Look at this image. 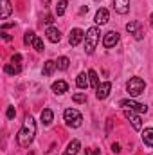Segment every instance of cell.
Wrapping results in <instances>:
<instances>
[{
	"label": "cell",
	"mask_w": 153,
	"mask_h": 155,
	"mask_svg": "<svg viewBox=\"0 0 153 155\" xmlns=\"http://www.w3.org/2000/svg\"><path fill=\"white\" fill-rule=\"evenodd\" d=\"M4 71H5L7 74H18V72L22 71V67H20V63H7V65L4 67Z\"/></svg>",
	"instance_id": "obj_19"
},
{
	"label": "cell",
	"mask_w": 153,
	"mask_h": 155,
	"mask_svg": "<svg viewBox=\"0 0 153 155\" xmlns=\"http://www.w3.org/2000/svg\"><path fill=\"white\" fill-rule=\"evenodd\" d=\"M11 9H13V7H11V2H9V0H2V11H0V18H2V20H5V18L11 15Z\"/></svg>",
	"instance_id": "obj_16"
},
{
	"label": "cell",
	"mask_w": 153,
	"mask_h": 155,
	"mask_svg": "<svg viewBox=\"0 0 153 155\" xmlns=\"http://www.w3.org/2000/svg\"><path fill=\"white\" fill-rule=\"evenodd\" d=\"M67 90H69V85H67L65 81L60 79V81H54V83H52V92H56V94H65Z\"/></svg>",
	"instance_id": "obj_14"
},
{
	"label": "cell",
	"mask_w": 153,
	"mask_h": 155,
	"mask_svg": "<svg viewBox=\"0 0 153 155\" xmlns=\"http://www.w3.org/2000/svg\"><path fill=\"white\" fill-rule=\"evenodd\" d=\"M79 141L77 139H74V141H70L69 143V146H67V152H65V155H77V152H79Z\"/></svg>",
	"instance_id": "obj_17"
},
{
	"label": "cell",
	"mask_w": 153,
	"mask_h": 155,
	"mask_svg": "<svg viewBox=\"0 0 153 155\" xmlns=\"http://www.w3.org/2000/svg\"><path fill=\"white\" fill-rule=\"evenodd\" d=\"M83 38H85V33H83L81 29H72V33H70V36H69V41H70L72 47H76V45L81 43Z\"/></svg>",
	"instance_id": "obj_10"
},
{
	"label": "cell",
	"mask_w": 153,
	"mask_h": 155,
	"mask_svg": "<svg viewBox=\"0 0 153 155\" xmlns=\"http://www.w3.org/2000/svg\"><path fill=\"white\" fill-rule=\"evenodd\" d=\"M34 40H36L34 33H33V31H27V33H25V36H24V43H25V45H33V43H34Z\"/></svg>",
	"instance_id": "obj_25"
},
{
	"label": "cell",
	"mask_w": 153,
	"mask_h": 155,
	"mask_svg": "<svg viewBox=\"0 0 153 155\" xmlns=\"http://www.w3.org/2000/svg\"><path fill=\"white\" fill-rule=\"evenodd\" d=\"M15 116H16L15 107H9V108H7V119H15Z\"/></svg>",
	"instance_id": "obj_28"
},
{
	"label": "cell",
	"mask_w": 153,
	"mask_h": 155,
	"mask_svg": "<svg viewBox=\"0 0 153 155\" xmlns=\"http://www.w3.org/2000/svg\"><path fill=\"white\" fill-rule=\"evenodd\" d=\"M43 22H45V24H52V22H54V18L49 15V16H45V20H43Z\"/></svg>",
	"instance_id": "obj_31"
},
{
	"label": "cell",
	"mask_w": 153,
	"mask_h": 155,
	"mask_svg": "<svg viewBox=\"0 0 153 155\" xmlns=\"http://www.w3.org/2000/svg\"><path fill=\"white\" fill-rule=\"evenodd\" d=\"M47 155H50V153H47Z\"/></svg>",
	"instance_id": "obj_37"
},
{
	"label": "cell",
	"mask_w": 153,
	"mask_h": 155,
	"mask_svg": "<svg viewBox=\"0 0 153 155\" xmlns=\"http://www.w3.org/2000/svg\"><path fill=\"white\" fill-rule=\"evenodd\" d=\"M108 16H110V15H108V11H106L105 7H101V9H97V13H96V22L103 25V24H106V22H108Z\"/></svg>",
	"instance_id": "obj_13"
},
{
	"label": "cell",
	"mask_w": 153,
	"mask_h": 155,
	"mask_svg": "<svg viewBox=\"0 0 153 155\" xmlns=\"http://www.w3.org/2000/svg\"><path fill=\"white\" fill-rule=\"evenodd\" d=\"M67 4H69L67 0H60V2H58V5H56V15H58V16H61V15L65 13V9H67Z\"/></svg>",
	"instance_id": "obj_24"
},
{
	"label": "cell",
	"mask_w": 153,
	"mask_h": 155,
	"mask_svg": "<svg viewBox=\"0 0 153 155\" xmlns=\"http://www.w3.org/2000/svg\"><path fill=\"white\" fill-rule=\"evenodd\" d=\"M124 117H126V119H128V121L132 123V126H133L135 130H141V128H142L141 117L135 116V114H133V110H126V112H124Z\"/></svg>",
	"instance_id": "obj_9"
},
{
	"label": "cell",
	"mask_w": 153,
	"mask_h": 155,
	"mask_svg": "<svg viewBox=\"0 0 153 155\" xmlns=\"http://www.w3.org/2000/svg\"><path fill=\"white\" fill-rule=\"evenodd\" d=\"M114 9L117 13H121V15L128 13V9H130V0H114Z\"/></svg>",
	"instance_id": "obj_11"
},
{
	"label": "cell",
	"mask_w": 153,
	"mask_h": 155,
	"mask_svg": "<svg viewBox=\"0 0 153 155\" xmlns=\"http://www.w3.org/2000/svg\"><path fill=\"white\" fill-rule=\"evenodd\" d=\"M112 152H114V153H119V152H121V146H119L117 143H115V144H112Z\"/></svg>",
	"instance_id": "obj_30"
},
{
	"label": "cell",
	"mask_w": 153,
	"mask_h": 155,
	"mask_svg": "<svg viewBox=\"0 0 153 155\" xmlns=\"http://www.w3.org/2000/svg\"><path fill=\"white\" fill-rule=\"evenodd\" d=\"M65 123H67V126H72V128H77V126H81V121H83V116L77 112L76 108H67L65 110Z\"/></svg>",
	"instance_id": "obj_4"
},
{
	"label": "cell",
	"mask_w": 153,
	"mask_h": 155,
	"mask_svg": "<svg viewBox=\"0 0 153 155\" xmlns=\"http://www.w3.org/2000/svg\"><path fill=\"white\" fill-rule=\"evenodd\" d=\"M33 47H34V49H36L38 52H41V51L45 49V47H43V41H41L40 38H36V40H34V43H33Z\"/></svg>",
	"instance_id": "obj_27"
},
{
	"label": "cell",
	"mask_w": 153,
	"mask_h": 155,
	"mask_svg": "<svg viewBox=\"0 0 153 155\" xmlns=\"http://www.w3.org/2000/svg\"><path fill=\"white\" fill-rule=\"evenodd\" d=\"M45 35H47L49 41H52V43H58V41L61 40V33H60L56 27H49V29L45 31Z\"/></svg>",
	"instance_id": "obj_12"
},
{
	"label": "cell",
	"mask_w": 153,
	"mask_h": 155,
	"mask_svg": "<svg viewBox=\"0 0 153 155\" xmlns=\"http://www.w3.org/2000/svg\"><path fill=\"white\" fill-rule=\"evenodd\" d=\"M99 35L101 33H99L97 27H90L86 31V35H85V51H86V54H92L96 51V45L99 41Z\"/></svg>",
	"instance_id": "obj_2"
},
{
	"label": "cell",
	"mask_w": 153,
	"mask_h": 155,
	"mask_svg": "<svg viewBox=\"0 0 153 155\" xmlns=\"http://www.w3.org/2000/svg\"><path fill=\"white\" fill-rule=\"evenodd\" d=\"M20 61H22V56H20V54H13L11 63H20Z\"/></svg>",
	"instance_id": "obj_29"
},
{
	"label": "cell",
	"mask_w": 153,
	"mask_h": 155,
	"mask_svg": "<svg viewBox=\"0 0 153 155\" xmlns=\"http://www.w3.org/2000/svg\"><path fill=\"white\" fill-rule=\"evenodd\" d=\"M72 101H74V103H85V101H86V94H83V92H76V94L72 96Z\"/></svg>",
	"instance_id": "obj_26"
},
{
	"label": "cell",
	"mask_w": 153,
	"mask_h": 155,
	"mask_svg": "<svg viewBox=\"0 0 153 155\" xmlns=\"http://www.w3.org/2000/svg\"><path fill=\"white\" fill-rule=\"evenodd\" d=\"M88 79H90V85L92 87H99V78H97V74H96V71H88Z\"/></svg>",
	"instance_id": "obj_23"
},
{
	"label": "cell",
	"mask_w": 153,
	"mask_h": 155,
	"mask_svg": "<svg viewBox=\"0 0 153 155\" xmlns=\"http://www.w3.org/2000/svg\"><path fill=\"white\" fill-rule=\"evenodd\" d=\"M150 22H151V27H153V13H151V16H150Z\"/></svg>",
	"instance_id": "obj_36"
},
{
	"label": "cell",
	"mask_w": 153,
	"mask_h": 155,
	"mask_svg": "<svg viewBox=\"0 0 153 155\" xmlns=\"http://www.w3.org/2000/svg\"><path fill=\"white\" fill-rule=\"evenodd\" d=\"M144 88H146V83H144L141 78H132V79L126 83V90H128V94L133 96V97L141 96V94L144 92Z\"/></svg>",
	"instance_id": "obj_3"
},
{
	"label": "cell",
	"mask_w": 153,
	"mask_h": 155,
	"mask_svg": "<svg viewBox=\"0 0 153 155\" xmlns=\"http://www.w3.org/2000/svg\"><path fill=\"white\" fill-rule=\"evenodd\" d=\"M56 61H52V60H47L45 63H43V76H50L54 71H56Z\"/></svg>",
	"instance_id": "obj_15"
},
{
	"label": "cell",
	"mask_w": 153,
	"mask_h": 155,
	"mask_svg": "<svg viewBox=\"0 0 153 155\" xmlns=\"http://www.w3.org/2000/svg\"><path fill=\"white\" fill-rule=\"evenodd\" d=\"M34 135H36V121L29 116V117H25L24 126L20 128V132H18V135H16V141H18L20 146L27 148V146L33 143Z\"/></svg>",
	"instance_id": "obj_1"
},
{
	"label": "cell",
	"mask_w": 153,
	"mask_h": 155,
	"mask_svg": "<svg viewBox=\"0 0 153 155\" xmlns=\"http://www.w3.org/2000/svg\"><path fill=\"white\" fill-rule=\"evenodd\" d=\"M117 41H119V33L110 31V33H106V35H105V38H103V45H105L106 49H110V47H114Z\"/></svg>",
	"instance_id": "obj_8"
},
{
	"label": "cell",
	"mask_w": 153,
	"mask_h": 155,
	"mask_svg": "<svg viewBox=\"0 0 153 155\" xmlns=\"http://www.w3.org/2000/svg\"><path fill=\"white\" fill-rule=\"evenodd\" d=\"M110 90H112V83H110V81L101 83V85L97 87V92H96L97 99H106V97H108V94H110Z\"/></svg>",
	"instance_id": "obj_7"
},
{
	"label": "cell",
	"mask_w": 153,
	"mask_h": 155,
	"mask_svg": "<svg viewBox=\"0 0 153 155\" xmlns=\"http://www.w3.org/2000/svg\"><path fill=\"white\" fill-rule=\"evenodd\" d=\"M79 13H81V15H85V13H88V7H81V9H79Z\"/></svg>",
	"instance_id": "obj_32"
},
{
	"label": "cell",
	"mask_w": 153,
	"mask_h": 155,
	"mask_svg": "<svg viewBox=\"0 0 153 155\" xmlns=\"http://www.w3.org/2000/svg\"><path fill=\"white\" fill-rule=\"evenodd\" d=\"M2 36H4V40H7V41H9V40H11V36H9V35H7V33H2Z\"/></svg>",
	"instance_id": "obj_33"
},
{
	"label": "cell",
	"mask_w": 153,
	"mask_h": 155,
	"mask_svg": "<svg viewBox=\"0 0 153 155\" xmlns=\"http://www.w3.org/2000/svg\"><path fill=\"white\" fill-rule=\"evenodd\" d=\"M69 63H70V61H69V58H65V56H61V58L56 61V65H58L60 71H67V69H69Z\"/></svg>",
	"instance_id": "obj_22"
},
{
	"label": "cell",
	"mask_w": 153,
	"mask_h": 155,
	"mask_svg": "<svg viewBox=\"0 0 153 155\" xmlns=\"http://www.w3.org/2000/svg\"><path fill=\"white\" fill-rule=\"evenodd\" d=\"M142 141H144V144L153 148V128H146L142 132Z\"/></svg>",
	"instance_id": "obj_18"
},
{
	"label": "cell",
	"mask_w": 153,
	"mask_h": 155,
	"mask_svg": "<svg viewBox=\"0 0 153 155\" xmlns=\"http://www.w3.org/2000/svg\"><path fill=\"white\" fill-rule=\"evenodd\" d=\"M52 117H54L52 110L45 108V110L41 112V123H43V124H50V123H52Z\"/></svg>",
	"instance_id": "obj_20"
},
{
	"label": "cell",
	"mask_w": 153,
	"mask_h": 155,
	"mask_svg": "<svg viewBox=\"0 0 153 155\" xmlns=\"http://www.w3.org/2000/svg\"><path fill=\"white\" fill-rule=\"evenodd\" d=\"M119 105L124 107L126 110H135V112H141V114H142V112H148V107H146V105H141V103L132 101V99H121Z\"/></svg>",
	"instance_id": "obj_6"
},
{
	"label": "cell",
	"mask_w": 153,
	"mask_h": 155,
	"mask_svg": "<svg viewBox=\"0 0 153 155\" xmlns=\"http://www.w3.org/2000/svg\"><path fill=\"white\" fill-rule=\"evenodd\" d=\"M92 155H99V150H94V152H92Z\"/></svg>",
	"instance_id": "obj_35"
},
{
	"label": "cell",
	"mask_w": 153,
	"mask_h": 155,
	"mask_svg": "<svg viewBox=\"0 0 153 155\" xmlns=\"http://www.w3.org/2000/svg\"><path fill=\"white\" fill-rule=\"evenodd\" d=\"M76 83H77V87L79 88H86L88 87V83H90V79H86V74H79L76 79Z\"/></svg>",
	"instance_id": "obj_21"
},
{
	"label": "cell",
	"mask_w": 153,
	"mask_h": 155,
	"mask_svg": "<svg viewBox=\"0 0 153 155\" xmlns=\"http://www.w3.org/2000/svg\"><path fill=\"white\" fill-rule=\"evenodd\" d=\"M13 25H15V24H13V22H11V24H4V25H2V27H4V29H7V27H13Z\"/></svg>",
	"instance_id": "obj_34"
},
{
	"label": "cell",
	"mask_w": 153,
	"mask_h": 155,
	"mask_svg": "<svg viewBox=\"0 0 153 155\" xmlns=\"http://www.w3.org/2000/svg\"><path fill=\"white\" fill-rule=\"evenodd\" d=\"M126 31H128L130 35H133L135 40H142L144 38V27H142L137 20H132L130 24H126Z\"/></svg>",
	"instance_id": "obj_5"
}]
</instances>
